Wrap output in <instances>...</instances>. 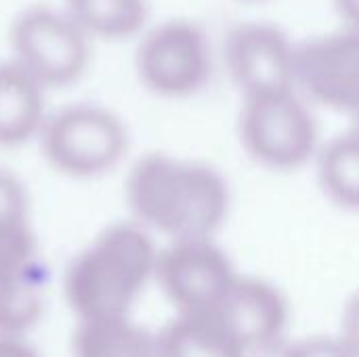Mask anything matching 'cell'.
<instances>
[{
	"instance_id": "cell-1",
	"label": "cell",
	"mask_w": 359,
	"mask_h": 357,
	"mask_svg": "<svg viewBox=\"0 0 359 357\" xmlns=\"http://www.w3.org/2000/svg\"><path fill=\"white\" fill-rule=\"evenodd\" d=\"M133 221L168 242L215 240L229 213V187L206 162L149 151L124 181Z\"/></svg>"
},
{
	"instance_id": "cell-2",
	"label": "cell",
	"mask_w": 359,
	"mask_h": 357,
	"mask_svg": "<svg viewBox=\"0 0 359 357\" xmlns=\"http://www.w3.org/2000/svg\"><path fill=\"white\" fill-rule=\"evenodd\" d=\"M158 252L154 236L135 221L103 227L63 274V297L76 322L128 318L156 278Z\"/></svg>"
},
{
	"instance_id": "cell-3",
	"label": "cell",
	"mask_w": 359,
	"mask_h": 357,
	"mask_svg": "<svg viewBox=\"0 0 359 357\" xmlns=\"http://www.w3.org/2000/svg\"><path fill=\"white\" fill-rule=\"evenodd\" d=\"M38 141L50 168L72 179H93L122 162L128 128L109 107L69 103L46 116Z\"/></svg>"
},
{
	"instance_id": "cell-4",
	"label": "cell",
	"mask_w": 359,
	"mask_h": 357,
	"mask_svg": "<svg viewBox=\"0 0 359 357\" xmlns=\"http://www.w3.org/2000/svg\"><path fill=\"white\" fill-rule=\"evenodd\" d=\"M240 141L255 162L271 170L301 168L320 151L318 122L297 88L244 97Z\"/></svg>"
},
{
	"instance_id": "cell-5",
	"label": "cell",
	"mask_w": 359,
	"mask_h": 357,
	"mask_svg": "<svg viewBox=\"0 0 359 357\" xmlns=\"http://www.w3.org/2000/svg\"><path fill=\"white\" fill-rule=\"evenodd\" d=\"M11 59L25 67L44 88L76 82L90 57V36L61 6L29 4L8 25Z\"/></svg>"
},
{
	"instance_id": "cell-6",
	"label": "cell",
	"mask_w": 359,
	"mask_h": 357,
	"mask_svg": "<svg viewBox=\"0 0 359 357\" xmlns=\"http://www.w3.org/2000/svg\"><path fill=\"white\" fill-rule=\"evenodd\" d=\"M135 67L145 88L160 97L194 95L212 72L210 40L189 19L160 21L141 32Z\"/></svg>"
},
{
	"instance_id": "cell-7",
	"label": "cell",
	"mask_w": 359,
	"mask_h": 357,
	"mask_svg": "<svg viewBox=\"0 0 359 357\" xmlns=\"http://www.w3.org/2000/svg\"><path fill=\"white\" fill-rule=\"evenodd\" d=\"M48 269L32 221L0 227V337L25 339L44 316Z\"/></svg>"
},
{
	"instance_id": "cell-8",
	"label": "cell",
	"mask_w": 359,
	"mask_h": 357,
	"mask_svg": "<svg viewBox=\"0 0 359 357\" xmlns=\"http://www.w3.org/2000/svg\"><path fill=\"white\" fill-rule=\"evenodd\" d=\"M154 280L177 314H200L217 309L238 274L215 240H181L158 252Z\"/></svg>"
},
{
	"instance_id": "cell-9",
	"label": "cell",
	"mask_w": 359,
	"mask_h": 357,
	"mask_svg": "<svg viewBox=\"0 0 359 357\" xmlns=\"http://www.w3.org/2000/svg\"><path fill=\"white\" fill-rule=\"evenodd\" d=\"M294 82L311 101L355 114L359 109V27H341L297 46Z\"/></svg>"
},
{
	"instance_id": "cell-10",
	"label": "cell",
	"mask_w": 359,
	"mask_h": 357,
	"mask_svg": "<svg viewBox=\"0 0 359 357\" xmlns=\"http://www.w3.org/2000/svg\"><path fill=\"white\" fill-rule=\"evenodd\" d=\"M225 63L244 97L297 88V46L273 23L244 21L225 38Z\"/></svg>"
},
{
	"instance_id": "cell-11",
	"label": "cell",
	"mask_w": 359,
	"mask_h": 357,
	"mask_svg": "<svg viewBox=\"0 0 359 357\" xmlns=\"http://www.w3.org/2000/svg\"><path fill=\"white\" fill-rule=\"evenodd\" d=\"M246 356L282 343L288 322L284 295L269 282L238 276L225 299L212 309Z\"/></svg>"
},
{
	"instance_id": "cell-12",
	"label": "cell",
	"mask_w": 359,
	"mask_h": 357,
	"mask_svg": "<svg viewBox=\"0 0 359 357\" xmlns=\"http://www.w3.org/2000/svg\"><path fill=\"white\" fill-rule=\"evenodd\" d=\"M44 86L15 59L0 61V147L38 139L46 120Z\"/></svg>"
},
{
	"instance_id": "cell-13",
	"label": "cell",
	"mask_w": 359,
	"mask_h": 357,
	"mask_svg": "<svg viewBox=\"0 0 359 357\" xmlns=\"http://www.w3.org/2000/svg\"><path fill=\"white\" fill-rule=\"evenodd\" d=\"M156 339L158 357H248L215 311L177 314Z\"/></svg>"
},
{
	"instance_id": "cell-14",
	"label": "cell",
	"mask_w": 359,
	"mask_h": 357,
	"mask_svg": "<svg viewBox=\"0 0 359 357\" xmlns=\"http://www.w3.org/2000/svg\"><path fill=\"white\" fill-rule=\"evenodd\" d=\"M72 357H158V339L128 318L80 320L72 332Z\"/></svg>"
},
{
	"instance_id": "cell-15",
	"label": "cell",
	"mask_w": 359,
	"mask_h": 357,
	"mask_svg": "<svg viewBox=\"0 0 359 357\" xmlns=\"http://www.w3.org/2000/svg\"><path fill=\"white\" fill-rule=\"evenodd\" d=\"M63 8L90 38H128L147 27V0H63Z\"/></svg>"
},
{
	"instance_id": "cell-16",
	"label": "cell",
	"mask_w": 359,
	"mask_h": 357,
	"mask_svg": "<svg viewBox=\"0 0 359 357\" xmlns=\"http://www.w3.org/2000/svg\"><path fill=\"white\" fill-rule=\"evenodd\" d=\"M318 181L324 194L341 208L359 210V133L347 130L320 147Z\"/></svg>"
},
{
	"instance_id": "cell-17",
	"label": "cell",
	"mask_w": 359,
	"mask_h": 357,
	"mask_svg": "<svg viewBox=\"0 0 359 357\" xmlns=\"http://www.w3.org/2000/svg\"><path fill=\"white\" fill-rule=\"evenodd\" d=\"M29 221V196L17 175L0 168V227Z\"/></svg>"
},
{
	"instance_id": "cell-18",
	"label": "cell",
	"mask_w": 359,
	"mask_h": 357,
	"mask_svg": "<svg viewBox=\"0 0 359 357\" xmlns=\"http://www.w3.org/2000/svg\"><path fill=\"white\" fill-rule=\"evenodd\" d=\"M290 357H353L341 339L313 337L290 345Z\"/></svg>"
},
{
	"instance_id": "cell-19",
	"label": "cell",
	"mask_w": 359,
	"mask_h": 357,
	"mask_svg": "<svg viewBox=\"0 0 359 357\" xmlns=\"http://www.w3.org/2000/svg\"><path fill=\"white\" fill-rule=\"evenodd\" d=\"M339 339L345 343L351 356L359 357V290L345 305Z\"/></svg>"
},
{
	"instance_id": "cell-20",
	"label": "cell",
	"mask_w": 359,
	"mask_h": 357,
	"mask_svg": "<svg viewBox=\"0 0 359 357\" xmlns=\"http://www.w3.org/2000/svg\"><path fill=\"white\" fill-rule=\"evenodd\" d=\"M0 357H40L21 337H0Z\"/></svg>"
},
{
	"instance_id": "cell-21",
	"label": "cell",
	"mask_w": 359,
	"mask_h": 357,
	"mask_svg": "<svg viewBox=\"0 0 359 357\" xmlns=\"http://www.w3.org/2000/svg\"><path fill=\"white\" fill-rule=\"evenodd\" d=\"M337 13L349 27H359V0H334Z\"/></svg>"
},
{
	"instance_id": "cell-22",
	"label": "cell",
	"mask_w": 359,
	"mask_h": 357,
	"mask_svg": "<svg viewBox=\"0 0 359 357\" xmlns=\"http://www.w3.org/2000/svg\"><path fill=\"white\" fill-rule=\"evenodd\" d=\"M248 357H290V345L288 343H276L267 349H261V351H255Z\"/></svg>"
},
{
	"instance_id": "cell-23",
	"label": "cell",
	"mask_w": 359,
	"mask_h": 357,
	"mask_svg": "<svg viewBox=\"0 0 359 357\" xmlns=\"http://www.w3.org/2000/svg\"><path fill=\"white\" fill-rule=\"evenodd\" d=\"M351 130L359 133V109L355 114H351Z\"/></svg>"
}]
</instances>
